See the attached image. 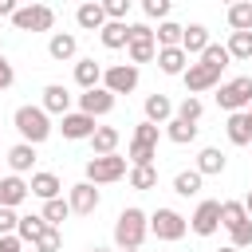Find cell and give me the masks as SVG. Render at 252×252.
<instances>
[{
  "label": "cell",
  "mask_w": 252,
  "mask_h": 252,
  "mask_svg": "<svg viewBox=\"0 0 252 252\" xmlns=\"http://www.w3.org/2000/svg\"><path fill=\"white\" fill-rule=\"evenodd\" d=\"M240 205H244V213H248V217H252V193H248V197H244V201H240Z\"/></svg>",
  "instance_id": "48"
},
{
  "label": "cell",
  "mask_w": 252,
  "mask_h": 252,
  "mask_svg": "<svg viewBox=\"0 0 252 252\" xmlns=\"http://www.w3.org/2000/svg\"><path fill=\"white\" fill-rule=\"evenodd\" d=\"M91 146H94V158H106V154H114V146H118V130H114V126H94V134H91Z\"/></svg>",
  "instance_id": "25"
},
{
  "label": "cell",
  "mask_w": 252,
  "mask_h": 252,
  "mask_svg": "<svg viewBox=\"0 0 252 252\" xmlns=\"http://www.w3.org/2000/svg\"><path fill=\"white\" fill-rule=\"evenodd\" d=\"M63 138H71V142H79V138H91L94 134V118H87L83 110L79 114H63Z\"/></svg>",
  "instance_id": "15"
},
{
  "label": "cell",
  "mask_w": 252,
  "mask_h": 252,
  "mask_svg": "<svg viewBox=\"0 0 252 252\" xmlns=\"http://www.w3.org/2000/svg\"><path fill=\"white\" fill-rule=\"evenodd\" d=\"M12 12H16V4L12 0H0V16H12Z\"/></svg>",
  "instance_id": "47"
},
{
  "label": "cell",
  "mask_w": 252,
  "mask_h": 252,
  "mask_svg": "<svg viewBox=\"0 0 252 252\" xmlns=\"http://www.w3.org/2000/svg\"><path fill=\"white\" fill-rule=\"evenodd\" d=\"M189 228L197 236H213L220 228V201H201L197 213H193V220H189Z\"/></svg>",
  "instance_id": "9"
},
{
  "label": "cell",
  "mask_w": 252,
  "mask_h": 252,
  "mask_svg": "<svg viewBox=\"0 0 252 252\" xmlns=\"http://www.w3.org/2000/svg\"><path fill=\"white\" fill-rule=\"evenodd\" d=\"M98 35H102V47L118 51V47H126V43H130V24H114V20H106Z\"/></svg>",
  "instance_id": "20"
},
{
  "label": "cell",
  "mask_w": 252,
  "mask_h": 252,
  "mask_svg": "<svg viewBox=\"0 0 252 252\" xmlns=\"http://www.w3.org/2000/svg\"><path fill=\"white\" fill-rule=\"evenodd\" d=\"M75 51H79V39L67 35V32H55V35L47 39V55L59 59V63H63V59H75Z\"/></svg>",
  "instance_id": "17"
},
{
  "label": "cell",
  "mask_w": 252,
  "mask_h": 252,
  "mask_svg": "<svg viewBox=\"0 0 252 252\" xmlns=\"http://www.w3.org/2000/svg\"><path fill=\"white\" fill-rule=\"evenodd\" d=\"M217 102H220L224 110H232V114H244V110L252 106V75H240V79H228V83H220V91H217Z\"/></svg>",
  "instance_id": "3"
},
{
  "label": "cell",
  "mask_w": 252,
  "mask_h": 252,
  "mask_svg": "<svg viewBox=\"0 0 252 252\" xmlns=\"http://www.w3.org/2000/svg\"><path fill=\"white\" fill-rule=\"evenodd\" d=\"M91 252H110V248H91Z\"/></svg>",
  "instance_id": "50"
},
{
  "label": "cell",
  "mask_w": 252,
  "mask_h": 252,
  "mask_svg": "<svg viewBox=\"0 0 252 252\" xmlns=\"http://www.w3.org/2000/svg\"><path fill=\"white\" fill-rule=\"evenodd\" d=\"M102 12H106V20H114V24H126L130 0H106V4H102Z\"/></svg>",
  "instance_id": "40"
},
{
  "label": "cell",
  "mask_w": 252,
  "mask_h": 252,
  "mask_svg": "<svg viewBox=\"0 0 252 252\" xmlns=\"http://www.w3.org/2000/svg\"><path fill=\"white\" fill-rule=\"evenodd\" d=\"M75 83H79L83 91H94V87L102 83V67H98L94 59H79V63H75Z\"/></svg>",
  "instance_id": "21"
},
{
  "label": "cell",
  "mask_w": 252,
  "mask_h": 252,
  "mask_svg": "<svg viewBox=\"0 0 252 252\" xmlns=\"http://www.w3.org/2000/svg\"><path fill=\"white\" fill-rule=\"evenodd\" d=\"M181 32H185L181 24L165 20V24H161V28L154 32V43H158V47H181Z\"/></svg>",
  "instance_id": "34"
},
{
  "label": "cell",
  "mask_w": 252,
  "mask_h": 252,
  "mask_svg": "<svg viewBox=\"0 0 252 252\" xmlns=\"http://www.w3.org/2000/svg\"><path fill=\"white\" fill-rule=\"evenodd\" d=\"M201 114H205L201 98H193V94H189V98L177 106V114H173V118H181V122H193V126H197V122H201Z\"/></svg>",
  "instance_id": "38"
},
{
  "label": "cell",
  "mask_w": 252,
  "mask_h": 252,
  "mask_svg": "<svg viewBox=\"0 0 252 252\" xmlns=\"http://www.w3.org/2000/svg\"><path fill=\"white\" fill-rule=\"evenodd\" d=\"M173 193H177V197H197V193H201V173H197V169H181V173L173 177Z\"/></svg>",
  "instance_id": "29"
},
{
  "label": "cell",
  "mask_w": 252,
  "mask_h": 252,
  "mask_svg": "<svg viewBox=\"0 0 252 252\" xmlns=\"http://www.w3.org/2000/svg\"><path fill=\"white\" fill-rule=\"evenodd\" d=\"M122 173H126V158H118V154H106V158H91V161H87V181H91V185L118 181Z\"/></svg>",
  "instance_id": "6"
},
{
  "label": "cell",
  "mask_w": 252,
  "mask_h": 252,
  "mask_svg": "<svg viewBox=\"0 0 252 252\" xmlns=\"http://www.w3.org/2000/svg\"><path fill=\"white\" fill-rule=\"evenodd\" d=\"M142 12H146L150 20H165V16H169V0H146Z\"/></svg>",
  "instance_id": "42"
},
{
  "label": "cell",
  "mask_w": 252,
  "mask_h": 252,
  "mask_svg": "<svg viewBox=\"0 0 252 252\" xmlns=\"http://www.w3.org/2000/svg\"><path fill=\"white\" fill-rule=\"evenodd\" d=\"M59 244H63L59 228H43V232L35 236V252H59Z\"/></svg>",
  "instance_id": "39"
},
{
  "label": "cell",
  "mask_w": 252,
  "mask_h": 252,
  "mask_svg": "<svg viewBox=\"0 0 252 252\" xmlns=\"http://www.w3.org/2000/svg\"><path fill=\"white\" fill-rule=\"evenodd\" d=\"M16 83V71H12V63H8V55H0V91H8Z\"/></svg>",
  "instance_id": "45"
},
{
  "label": "cell",
  "mask_w": 252,
  "mask_h": 252,
  "mask_svg": "<svg viewBox=\"0 0 252 252\" xmlns=\"http://www.w3.org/2000/svg\"><path fill=\"white\" fill-rule=\"evenodd\" d=\"M146 232H150V217H146L142 209H122V213H118V220H114V244H118L122 252L142 248Z\"/></svg>",
  "instance_id": "1"
},
{
  "label": "cell",
  "mask_w": 252,
  "mask_h": 252,
  "mask_svg": "<svg viewBox=\"0 0 252 252\" xmlns=\"http://www.w3.org/2000/svg\"><path fill=\"white\" fill-rule=\"evenodd\" d=\"M165 138L177 142V146H189V142L197 138V126H193V122H181V118H169V122H165Z\"/></svg>",
  "instance_id": "28"
},
{
  "label": "cell",
  "mask_w": 252,
  "mask_h": 252,
  "mask_svg": "<svg viewBox=\"0 0 252 252\" xmlns=\"http://www.w3.org/2000/svg\"><path fill=\"white\" fill-rule=\"evenodd\" d=\"M224 51H228V59H252V32H232Z\"/></svg>",
  "instance_id": "30"
},
{
  "label": "cell",
  "mask_w": 252,
  "mask_h": 252,
  "mask_svg": "<svg viewBox=\"0 0 252 252\" xmlns=\"http://www.w3.org/2000/svg\"><path fill=\"white\" fill-rule=\"evenodd\" d=\"M28 197V185L20 177H0V209H16Z\"/></svg>",
  "instance_id": "18"
},
{
  "label": "cell",
  "mask_w": 252,
  "mask_h": 252,
  "mask_svg": "<svg viewBox=\"0 0 252 252\" xmlns=\"http://www.w3.org/2000/svg\"><path fill=\"white\" fill-rule=\"evenodd\" d=\"M39 217H43V224H47V228H59V224L71 217V205H67L63 197H55V201H43V213H39Z\"/></svg>",
  "instance_id": "27"
},
{
  "label": "cell",
  "mask_w": 252,
  "mask_h": 252,
  "mask_svg": "<svg viewBox=\"0 0 252 252\" xmlns=\"http://www.w3.org/2000/svg\"><path fill=\"white\" fill-rule=\"evenodd\" d=\"M126 51H130V63H134V67H138V63H150V59L158 55L154 32H150L146 24H134V28H130V43H126Z\"/></svg>",
  "instance_id": "7"
},
{
  "label": "cell",
  "mask_w": 252,
  "mask_h": 252,
  "mask_svg": "<svg viewBox=\"0 0 252 252\" xmlns=\"http://www.w3.org/2000/svg\"><path fill=\"white\" fill-rule=\"evenodd\" d=\"M75 20H79V28H83V32H102L106 12H102V4H79Z\"/></svg>",
  "instance_id": "19"
},
{
  "label": "cell",
  "mask_w": 252,
  "mask_h": 252,
  "mask_svg": "<svg viewBox=\"0 0 252 252\" xmlns=\"http://www.w3.org/2000/svg\"><path fill=\"white\" fill-rule=\"evenodd\" d=\"M102 87H106L110 94H130V91L138 87V67H134V63H114V67H106V71H102Z\"/></svg>",
  "instance_id": "8"
},
{
  "label": "cell",
  "mask_w": 252,
  "mask_h": 252,
  "mask_svg": "<svg viewBox=\"0 0 252 252\" xmlns=\"http://www.w3.org/2000/svg\"><path fill=\"white\" fill-rule=\"evenodd\" d=\"M224 130H228V142H232V146H248V142H252V126H248V114H228Z\"/></svg>",
  "instance_id": "24"
},
{
  "label": "cell",
  "mask_w": 252,
  "mask_h": 252,
  "mask_svg": "<svg viewBox=\"0 0 252 252\" xmlns=\"http://www.w3.org/2000/svg\"><path fill=\"white\" fill-rule=\"evenodd\" d=\"M43 228H47V224H43V217H20L16 236H20V240H28V244H35V236H39Z\"/></svg>",
  "instance_id": "36"
},
{
  "label": "cell",
  "mask_w": 252,
  "mask_h": 252,
  "mask_svg": "<svg viewBox=\"0 0 252 252\" xmlns=\"http://www.w3.org/2000/svg\"><path fill=\"white\" fill-rule=\"evenodd\" d=\"M209 43H213V39H209V28H205V24H189V28L181 32V51H185V55H201Z\"/></svg>",
  "instance_id": "14"
},
{
  "label": "cell",
  "mask_w": 252,
  "mask_h": 252,
  "mask_svg": "<svg viewBox=\"0 0 252 252\" xmlns=\"http://www.w3.org/2000/svg\"><path fill=\"white\" fill-rule=\"evenodd\" d=\"M150 232H154L158 240H181V236L189 232V220H185L177 209H158V213L150 217Z\"/></svg>",
  "instance_id": "4"
},
{
  "label": "cell",
  "mask_w": 252,
  "mask_h": 252,
  "mask_svg": "<svg viewBox=\"0 0 252 252\" xmlns=\"http://www.w3.org/2000/svg\"><path fill=\"white\" fill-rule=\"evenodd\" d=\"M79 106H83L87 118H98V114H110L114 110V94L106 87H94V91H83L79 94Z\"/></svg>",
  "instance_id": "10"
},
{
  "label": "cell",
  "mask_w": 252,
  "mask_h": 252,
  "mask_svg": "<svg viewBox=\"0 0 252 252\" xmlns=\"http://www.w3.org/2000/svg\"><path fill=\"white\" fill-rule=\"evenodd\" d=\"M228 236H232V248H236V252H240V248H248V244H252V220L236 224V228H232Z\"/></svg>",
  "instance_id": "41"
},
{
  "label": "cell",
  "mask_w": 252,
  "mask_h": 252,
  "mask_svg": "<svg viewBox=\"0 0 252 252\" xmlns=\"http://www.w3.org/2000/svg\"><path fill=\"white\" fill-rule=\"evenodd\" d=\"M0 252H24V240L12 232V236H0Z\"/></svg>",
  "instance_id": "46"
},
{
  "label": "cell",
  "mask_w": 252,
  "mask_h": 252,
  "mask_svg": "<svg viewBox=\"0 0 252 252\" xmlns=\"http://www.w3.org/2000/svg\"><path fill=\"white\" fill-rule=\"evenodd\" d=\"M244 114H252V106H248V110H244Z\"/></svg>",
  "instance_id": "51"
},
{
  "label": "cell",
  "mask_w": 252,
  "mask_h": 252,
  "mask_svg": "<svg viewBox=\"0 0 252 252\" xmlns=\"http://www.w3.org/2000/svg\"><path fill=\"white\" fill-rule=\"evenodd\" d=\"M12 24H16L20 32H47V28L55 24V12H51L47 4H28V8H16V12H12Z\"/></svg>",
  "instance_id": "5"
},
{
  "label": "cell",
  "mask_w": 252,
  "mask_h": 252,
  "mask_svg": "<svg viewBox=\"0 0 252 252\" xmlns=\"http://www.w3.org/2000/svg\"><path fill=\"white\" fill-rule=\"evenodd\" d=\"M130 185L134 189H154L158 185V169L154 165H130Z\"/></svg>",
  "instance_id": "35"
},
{
  "label": "cell",
  "mask_w": 252,
  "mask_h": 252,
  "mask_svg": "<svg viewBox=\"0 0 252 252\" xmlns=\"http://www.w3.org/2000/svg\"><path fill=\"white\" fill-rule=\"evenodd\" d=\"M201 63L213 67V71H224V67H228V51H224L220 43H209V47L201 51Z\"/></svg>",
  "instance_id": "37"
},
{
  "label": "cell",
  "mask_w": 252,
  "mask_h": 252,
  "mask_svg": "<svg viewBox=\"0 0 252 252\" xmlns=\"http://www.w3.org/2000/svg\"><path fill=\"white\" fill-rule=\"evenodd\" d=\"M134 142H146V146H158V126H154V122H142V126L134 130Z\"/></svg>",
  "instance_id": "43"
},
{
  "label": "cell",
  "mask_w": 252,
  "mask_h": 252,
  "mask_svg": "<svg viewBox=\"0 0 252 252\" xmlns=\"http://www.w3.org/2000/svg\"><path fill=\"white\" fill-rule=\"evenodd\" d=\"M158 67H161L165 75H185L189 55H185L181 47H158Z\"/></svg>",
  "instance_id": "16"
},
{
  "label": "cell",
  "mask_w": 252,
  "mask_h": 252,
  "mask_svg": "<svg viewBox=\"0 0 252 252\" xmlns=\"http://www.w3.org/2000/svg\"><path fill=\"white\" fill-rule=\"evenodd\" d=\"M43 114H71V91L63 83L43 87Z\"/></svg>",
  "instance_id": "12"
},
{
  "label": "cell",
  "mask_w": 252,
  "mask_h": 252,
  "mask_svg": "<svg viewBox=\"0 0 252 252\" xmlns=\"http://www.w3.org/2000/svg\"><path fill=\"white\" fill-rule=\"evenodd\" d=\"M32 161H35V146H28V142H20V146H12V150H8V165H12L16 173H24V169H32Z\"/></svg>",
  "instance_id": "31"
},
{
  "label": "cell",
  "mask_w": 252,
  "mask_h": 252,
  "mask_svg": "<svg viewBox=\"0 0 252 252\" xmlns=\"http://www.w3.org/2000/svg\"><path fill=\"white\" fill-rule=\"evenodd\" d=\"M59 189H63V185H59V177H55V173H35V177H32V185H28V193H35L39 201H55V197H59Z\"/></svg>",
  "instance_id": "22"
},
{
  "label": "cell",
  "mask_w": 252,
  "mask_h": 252,
  "mask_svg": "<svg viewBox=\"0 0 252 252\" xmlns=\"http://www.w3.org/2000/svg\"><path fill=\"white\" fill-rule=\"evenodd\" d=\"M220 169H224V154H220L217 146H205V150L197 154V173L209 177V173H220Z\"/></svg>",
  "instance_id": "26"
},
{
  "label": "cell",
  "mask_w": 252,
  "mask_h": 252,
  "mask_svg": "<svg viewBox=\"0 0 252 252\" xmlns=\"http://www.w3.org/2000/svg\"><path fill=\"white\" fill-rule=\"evenodd\" d=\"M220 252H236V248H232V244H228V248H220Z\"/></svg>",
  "instance_id": "49"
},
{
  "label": "cell",
  "mask_w": 252,
  "mask_h": 252,
  "mask_svg": "<svg viewBox=\"0 0 252 252\" xmlns=\"http://www.w3.org/2000/svg\"><path fill=\"white\" fill-rule=\"evenodd\" d=\"M16 224H20L16 209H0V236H12V232H16Z\"/></svg>",
  "instance_id": "44"
},
{
  "label": "cell",
  "mask_w": 252,
  "mask_h": 252,
  "mask_svg": "<svg viewBox=\"0 0 252 252\" xmlns=\"http://www.w3.org/2000/svg\"><path fill=\"white\" fill-rule=\"evenodd\" d=\"M228 28L232 32H252V4L248 0H240V4L228 8Z\"/></svg>",
  "instance_id": "33"
},
{
  "label": "cell",
  "mask_w": 252,
  "mask_h": 252,
  "mask_svg": "<svg viewBox=\"0 0 252 252\" xmlns=\"http://www.w3.org/2000/svg\"><path fill=\"white\" fill-rule=\"evenodd\" d=\"M244 220H252V217L244 213V205H240V201H220V224H224L228 232H232L236 224H244Z\"/></svg>",
  "instance_id": "32"
},
{
  "label": "cell",
  "mask_w": 252,
  "mask_h": 252,
  "mask_svg": "<svg viewBox=\"0 0 252 252\" xmlns=\"http://www.w3.org/2000/svg\"><path fill=\"white\" fill-rule=\"evenodd\" d=\"M130 252H142V248H130Z\"/></svg>",
  "instance_id": "52"
},
{
  "label": "cell",
  "mask_w": 252,
  "mask_h": 252,
  "mask_svg": "<svg viewBox=\"0 0 252 252\" xmlns=\"http://www.w3.org/2000/svg\"><path fill=\"white\" fill-rule=\"evenodd\" d=\"M248 126H252V114H248Z\"/></svg>",
  "instance_id": "53"
},
{
  "label": "cell",
  "mask_w": 252,
  "mask_h": 252,
  "mask_svg": "<svg viewBox=\"0 0 252 252\" xmlns=\"http://www.w3.org/2000/svg\"><path fill=\"white\" fill-rule=\"evenodd\" d=\"M169 118H173V102L165 94H150L146 98V122L158 126V122H169Z\"/></svg>",
  "instance_id": "23"
},
{
  "label": "cell",
  "mask_w": 252,
  "mask_h": 252,
  "mask_svg": "<svg viewBox=\"0 0 252 252\" xmlns=\"http://www.w3.org/2000/svg\"><path fill=\"white\" fill-rule=\"evenodd\" d=\"M181 79H185L189 94H197V91H209V87H217V83H220V71H213V67H205V63H189Z\"/></svg>",
  "instance_id": "11"
},
{
  "label": "cell",
  "mask_w": 252,
  "mask_h": 252,
  "mask_svg": "<svg viewBox=\"0 0 252 252\" xmlns=\"http://www.w3.org/2000/svg\"><path fill=\"white\" fill-rule=\"evenodd\" d=\"M67 205H71V213H83L87 217V213L98 209V189L91 181H79V185H71V201Z\"/></svg>",
  "instance_id": "13"
},
{
  "label": "cell",
  "mask_w": 252,
  "mask_h": 252,
  "mask_svg": "<svg viewBox=\"0 0 252 252\" xmlns=\"http://www.w3.org/2000/svg\"><path fill=\"white\" fill-rule=\"evenodd\" d=\"M12 122H16V130L24 134V142H28V146H39V142H47V138H51V122H47L43 106H16Z\"/></svg>",
  "instance_id": "2"
}]
</instances>
